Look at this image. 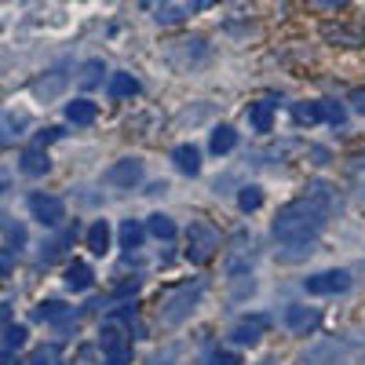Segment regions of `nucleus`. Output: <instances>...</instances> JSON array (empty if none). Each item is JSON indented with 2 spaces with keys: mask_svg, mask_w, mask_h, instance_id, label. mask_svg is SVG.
Returning <instances> with one entry per match:
<instances>
[{
  "mask_svg": "<svg viewBox=\"0 0 365 365\" xmlns=\"http://www.w3.org/2000/svg\"><path fill=\"white\" fill-rule=\"evenodd\" d=\"M274 106H278V103H274V99H259V103H252L249 106V125H252V132H259V135H267L270 128H274Z\"/></svg>",
  "mask_w": 365,
  "mask_h": 365,
  "instance_id": "ddd939ff",
  "label": "nucleus"
},
{
  "mask_svg": "<svg viewBox=\"0 0 365 365\" xmlns=\"http://www.w3.org/2000/svg\"><path fill=\"white\" fill-rule=\"evenodd\" d=\"M208 365H241V358H237V354H216Z\"/></svg>",
  "mask_w": 365,
  "mask_h": 365,
  "instance_id": "ea45409f",
  "label": "nucleus"
},
{
  "mask_svg": "<svg viewBox=\"0 0 365 365\" xmlns=\"http://www.w3.org/2000/svg\"><path fill=\"white\" fill-rule=\"evenodd\" d=\"M322 322V314L314 307H303V303H292V307H285V325L289 332H296V336H307V332H314Z\"/></svg>",
  "mask_w": 365,
  "mask_h": 365,
  "instance_id": "9d476101",
  "label": "nucleus"
},
{
  "mask_svg": "<svg viewBox=\"0 0 365 365\" xmlns=\"http://www.w3.org/2000/svg\"><path fill=\"white\" fill-rule=\"evenodd\" d=\"M190 11H194V0H187V4H161L154 19H158L161 26H168V22H179L182 15H190Z\"/></svg>",
  "mask_w": 365,
  "mask_h": 365,
  "instance_id": "c85d7f7f",
  "label": "nucleus"
},
{
  "mask_svg": "<svg viewBox=\"0 0 365 365\" xmlns=\"http://www.w3.org/2000/svg\"><path fill=\"white\" fill-rule=\"evenodd\" d=\"M84 237H88V249L96 252V256H106L110 252V223L106 220H96V223L88 227Z\"/></svg>",
  "mask_w": 365,
  "mask_h": 365,
  "instance_id": "a211bd4d",
  "label": "nucleus"
},
{
  "mask_svg": "<svg viewBox=\"0 0 365 365\" xmlns=\"http://www.w3.org/2000/svg\"><path fill=\"white\" fill-rule=\"evenodd\" d=\"M110 187H120V190H132L135 182L143 179V161L139 158H120L117 165H110L106 168V175H103Z\"/></svg>",
  "mask_w": 365,
  "mask_h": 365,
  "instance_id": "0eeeda50",
  "label": "nucleus"
},
{
  "mask_svg": "<svg viewBox=\"0 0 365 365\" xmlns=\"http://www.w3.org/2000/svg\"><path fill=\"white\" fill-rule=\"evenodd\" d=\"M0 322H8V307H0Z\"/></svg>",
  "mask_w": 365,
  "mask_h": 365,
  "instance_id": "79ce46f5",
  "label": "nucleus"
},
{
  "mask_svg": "<svg viewBox=\"0 0 365 365\" xmlns=\"http://www.w3.org/2000/svg\"><path fill=\"white\" fill-rule=\"evenodd\" d=\"M263 205V190L259 187H241V194H237V208L241 212H256Z\"/></svg>",
  "mask_w": 365,
  "mask_h": 365,
  "instance_id": "7c9ffc66",
  "label": "nucleus"
},
{
  "mask_svg": "<svg viewBox=\"0 0 365 365\" xmlns=\"http://www.w3.org/2000/svg\"><path fill=\"white\" fill-rule=\"evenodd\" d=\"M29 212H34V220L41 227H58L66 220V205L58 197H51V194H34L29 197Z\"/></svg>",
  "mask_w": 365,
  "mask_h": 365,
  "instance_id": "423d86ee",
  "label": "nucleus"
},
{
  "mask_svg": "<svg viewBox=\"0 0 365 365\" xmlns=\"http://www.w3.org/2000/svg\"><path fill=\"white\" fill-rule=\"evenodd\" d=\"M99 347H103V354H106V365H132V344H128V336H125V329L103 325Z\"/></svg>",
  "mask_w": 365,
  "mask_h": 365,
  "instance_id": "20e7f679",
  "label": "nucleus"
},
{
  "mask_svg": "<svg viewBox=\"0 0 365 365\" xmlns=\"http://www.w3.org/2000/svg\"><path fill=\"white\" fill-rule=\"evenodd\" d=\"M325 41H336L344 48H358L361 34H358V29H347V26H325Z\"/></svg>",
  "mask_w": 365,
  "mask_h": 365,
  "instance_id": "bb28decb",
  "label": "nucleus"
},
{
  "mask_svg": "<svg viewBox=\"0 0 365 365\" xmlns=\"http://www.w3.org/2000/svg\"><path fill=\"white\" fill-rule=\"evenodd\" d=\"M11 270H15V252L4 249V252H0V278H8Z\"/></svg>",
  "mask_w": 365,
  "mask_h": 365,
  "instance_id": "c9c22d12",
  "label": "nucleus"
},
{
  "mask_svg": "<svg viewBox=\"0 0 365 365\" xmlns=\"http://www.w3.org/2000/svg\"><path fill=\"white\" fill-rule=\"evenodd\" d=\"M73 237H77V223H73L70 230H63L58 237H51V241H48V245L41 249V263H51V259H58V256L66 252V245H73Z\"/></svg>",
  "mask_w": 365,
  "mask_h": 365,
  "instance_id": "aec40b11",
  "label": "nucleus"
},
{
  "mask_svg": "<svg viewBox=\"0 0 365 365\" xmlns=\"http://www.w3.org/2000/svg\"><path fill=\"white\" fill-rule=\"evenodd\" d=\"M216 252H220V230L212 223H205V220L190 223V230H187V259L190 263H208Z\"/></svg>",
  "mask_w": 365,
  "mask_h": 365,
  "instance_id": "7ed1b4c3",
  "label": "nucleus"
},
{
  "mask_svg": "<svg viewBox=\"0 0 365 365\" xmlns=\"http://www.w3.org/2000/svg\"><path fill=\"white\" fill-rule=\"evenodd\" d=\"M347 187H351V197L365 205V150L347 161Z\"/></svg>",
  "mask_w": 365,
  "mask_h": 365,
  "instance_id": "2eb2a0df",
  "label": "nucleus"
},
{
  "mask_svg": "<svg viewBox=\"0 0 365 365\" xmlns=\"http://www.w3.org/2000/svg\"><path fill=\"white\" fill-rule=\"evenodd\" d=\"M303 289L311 296H340V292L351 289V274L347 270H322V274L303 282Z\"/></svg>",
  "mask_w": 365,
  "mask_h": 365,
  "instance_id": "39448f33",
  "label": "nucleus"
},
{
  "mask_svg": "<svg viewBox=\"0 0 365 365\" xmlns=\"http://www.w3.org/2000/svg\"><path fill=\"white\" fill-rule=\"evenodd\" d=\"M322 113H325V120H329V125H332V128H340V125H344V120H347V113H344V106H340V103H329V99L322 103Z\"/></svg>",
  "mask_w": 365,
  "mask_h": 365,
  "instance_id": "72a5a7b5",
  "label": "nucleus"
},
{
  "mask_svg": "<svg viewBox=\"0 0 365 365\" xmlns=\"http://www.w3.org/2000/svg\"><path fill=\"white\" fill-rule=\"evenodd\" d=\"M344 4H347V0H311V8H318V11H336Z\"/></svg>",
  "mask_w": 365,
  "mask_h": 365,
  "instance_id": "4c0bfd02",
  "label": "nucleus"
},
{
  "mask_svg": "<svg viewBox=\"0 0 365 365\" xmlns=\"http://www.w3.org/2000/svg\"><path fill=\"white\" fill-rule=\"evenodd\" d=\"M205 292V282H194V285H179L172 289L165 299H161V322L165 325H179V322H187L190 311L197 307V299Z\"/></svg>",
  "mask_w": 365,
  "mask_h": 365,
  "instance_id": "f03ea898",
  "label": "nucleus"
},
{
  "mask_svg": "<svg viewBox=\"0 0 365 365\" xmlns=\"http://www.w3.org/2000/svg\"><path fill=\"white\" fill-rule=\"evenodd\" d=\"M63 88H66V73H58V70H55V73H48V77H41V81L34 84V96L48 103V99H55Z\"/></svg>",
  "mask_w": 365,
  "mask_h": 365,
  "instance_id": "4be33fe9",
  "label": "nucleus"
},
{
  "mask_svg": "<svg viewBox=\"0 0 365 365\" xmlns=\"http://www.w3.org/2000/svg\"><path fill=\"white\" fill-rule=\"evenodd\" d=\"M267 318L263 314H256V318H245V322H237L234 329H230V344H237V347H256L259 340H263V332H267Z\"/></svg>",
  "mask_w": 365,
  "mask_h": 365,
  "instance_id": "1a4fd4ad",
  "label": "nucleus"
},
{
  "mask_svg": "<svg viewBox=\"0 0 365 365\" xmlns=\"http://www.w3.org/2000/svg\"><path fill=\"white\" fill-rule=\"evenodd\" d=\"M103 73H106V66L99 63V58H91V63L81 66V77H77V81H81L84 91H91V88H99V84H103Z\"/></svg>",
  "mask_w": 365,
  "mask_h": 365,
  "instance_id": "a878e982",
  "label": "nucleus"
},
{
  "mask_svg": "<svg viewBox=\"0 0 365 365\" xmlns=\"http://www.w3.org/2000/svg\"><path fill=\"white\" fill-rule=\"evenodd\" d=\"M252 241L245 237V234H237L234 237V249H230V256H227V274L230 278H249V263H252Z\"/></svg>",
  "mask_w": 365,
  "mask_h": 365,
  "instance_id": "9b49d317",
  "label": "nucleus"
},
{
  "mask_svg": "<svg viewBox=\"0 0 365 365\" xmlns=\"http://www.w3.org/2000/svg\"><path fill=\"white\" fill-rule=\"evenodd\" d=\"M143 227L135 223V220H125V223H120V245H125V249H139L143 245Z\"/></svg>",
  "mask_w": 365,
  "mask_h": 365,
  "instance_id": "c756f323",
  "label": "nucleus"
},
{
  "mask_svg": "<svg viewBox=\"0 0 365 365\" xmlns=\"http://www.w3.org/2000/svg\"><path fill=\"white\" fill-rule=\"evenodd\" d=\"M292 117H296V125H318L325 113H322V103H296Z\"/></svg>",
  "mask_w": 365,
  "mask_h": 365,
  "instance_id": "cd10ccee",
  "label": "nucleus"
},
{
  "mask_svg": "<svg viewBox=\"0 0 365 365\" xmlns=\"http://www.w3.org/2000/svg\"><path fill=\"white\" fill-rule=\"evenodd\" d=\"M0 365H22V361L15 358V351H8V347H0Z\"/></svg>",
  "mask_w": 365,
  "mask_h": 365,
  "instance_id": "a19ab883",
  "label": "nucleus"
},
{
  "mask_svg": "<svg viewBox=\"0 0 365 365\" xmlns=\"http://www.w3.org/2000/svg\"><path fill=\"white\" fill-rule=\"evenodd\" d=\"M70 318V307L58 299H48V303H37L34 307V322H66Z\"/></svg>",
  "mask_w": 365,
  "mask_h": 365,
  "instance_id": "5701e85b",
  "label": "nucleus"
},
{
  "mask_svg": "<svg viewBox=\"0 0 365 365\" xmlns=\"http://www.w3.org/2000/svg\"><path fill=\"white\" fill-rule=\"evenodd\" d=\"M172 161H175V168H179L182 175H197V172H201V150H197L194 143H179V146L172 150Z\"/></svg>",
  "mask_w": 365,
  "mask_h": 365,
  "instance_id": "4468645a",
  "label": "nucleus"
},
{
  "mask_svg": "<svg viewBox=\"0 0 365 365\" xmlns=\"http://www.w3.org/2000/svg\"><path fill=\"white\" fill-rule=\"evenodd\" d=\"M29 125V113L26 110H8V113H0V150H8L19 135H22V128Z\"/></svg>",
  "mask_w": 365,
  "mask_h": 365,
  "instance_id": "f8f14e48",
  "label": "nucleus"
},
{
  "mask_svg": "<svg viewBox=\"0 0 365 365\" xmlns=\"http://www.w3.org/2000/svg\"><path fill=\"white\" fill-rule=\"evenodd\" d=\"M351 106H354L358 113H365V88H358V91H351Z\"/></svg>",
  "mask_w": 365,
  "mask_h": 365,
  "instance_id": "58836bf2",
  "label": "nucleus"
},
{
  "mask_svg": "<svg viewBox=\"0 0 365 365\" xmlns=\"http://www.w3.org/2000/svg\"><path fill=\"white\" fill-rule=\"evenodd\" d=\"M26 336H29L26 325H8V329H4V347H8V351H19V347L26 344Z\"/></svg>",
  "mask_w": 365,
  "mask_h": 365,
  "instance_id": "473e14b6",
  "label": "nucleus"
},
{
  "mask_svg": "<svg viewBox=\"0 0 365 365\" xmlns=\"http://www.w3.org/2000/svg\"><path fill=\"white\" fill-rule=\"evenodd\" d=\"M0 227H4V234H8V241H11V252H19V249L26 245V227H22V223H11V220H4Z\"/></svg>",
  "mask_w": 365,
  "mask_h": 365,
  "instance_id": "2f4dec72",
  "label": "nucleus"
},
{
  "mask_svg": "<svg viewBox=\"0 0 365 365\" xmlns=\"http://www.w3.org/2000/svg\"><path fill=\"white\" fill-rule=\"evenodd\" d=\"M146 230L154 234L158 241H172L175 237V223H172V216H165V212H154V216L146 220Z\"/></svg>",
  "mask_w": 365,
  "mask_h": 365,
  "instance_id": "393cba45",
  "label": "nucleus"
},
{
  "mask_svg": "<svg viewBox=\"0 0 365 365\" xmlns=\"http://www.w3.org/2000/svg\"><path fill=\"white\" fill-rule=\"evenodd\" d=\"M96 117H99V106L91 103V99H73V103H66V120H70V125H91Z\"/></svg>",
  "mask_w": 365,
  "mask_h": 365,
  "instance_id": "f3484780",
  "label": "nucleus"
},
{
  "mask_svg": "<svg viewBox=\"0 0 365 365\" xmlns=\"http://www.w3.org/2000/svg\"><path fill=\"white\" fill-rule=\"evenodd\" d=\"M26 365H58V347H41V351H34Z\"/></svg>",
  "mask_w": 365,
  "mask_h": 365,
  "instance_id": "f704fd0d",
  "label": "nucleus"
},
{
  "mask_svg": "<svg viewBox=\"0 0 365 365\" xmlns=\"http://www.w3.org/2000/svg\"><path fill=\"white\" fill-rule=\"evenodd\" d=\"M66 289H73V292L91 289V267L88 263H70L66 267Z\"/></svg>",
  "mask_w": 365,
  "mask_h": 365,
  "instance_id": "b1692460",
  "label": "nucleus"
},
{
  "mask_svg": "<svg viewBox=\"0 0 365 365\" xmlns=\"http://www.w3.org/2000/svg\"><path fill=\"white\" fill-rule=\"evenodd\" d=\"M19 168H22L26 175H44V172L51 168V161H48V154H44L41 146H34V150H26V154H22Z\"/></svg>",
  "mask_w": 365,
  "mask_h": 365,
  "instance_id": "412c9836",
  "label": "nucleus"
},
{
  "mask_svg": "<svg viewBox=\"0 0 365 365\" xmlns=\"http://www.w3.org/2000/svg\"><path fill=\"white\" fill-rule=\"evenodd\" d=\"M106 91H110V99H132V96H139V81L132 73H110Z\"/></svg>",
  "mask_w": 365,
  "mask_h": 365,
  "instance_id": "dca6fc26",
  "label": "nucleus"
},
{
  "mask_svg": "<svg viewBox=\"0 0 365 365\" xmlns=\"http://www.w3.org/2000/svg\"><path fill=\"white\" fill-rule=\"evenodd\" d=\"M58 135H63V128H44V132L37 135V143H34V146H41V150H44V146H48V143H55Z\"/></svg>",
  "mask_w": 365,
  "mask_h": 365,
  "instance_id": "e433bc0d",
  "label": "nucleus"
},
{
  "mask_svg": "<svg viewBox=\"0 0 365 365\" xmlns=\"http://www.w3.org/2000/svg\"><path fill=\"white\" fill-rule=\"evenodd\" d=\"M168 58L179 66V70H190L194 63H201V58H208V44H205V37H190V41H179L172 51H168Z\"/></svg>",
  "mask_w": 365,
  "mask_h": 365,
  "instance_id": "6e6552de",
  "label": "nucleus"
},
{
  "mask_svg": "<svg viewBox=\"0 0 365 365\" xmlns=\"http://www.w3.org/2000/svg\"><path fill=\"white\" fill-rule=\"evenodd\" d=\"M208 146H212V154H216V158H223V154H230V150L237 146V132L230 125H216V128H212Z\"/></svg>",
  "mask_w": 365,
  "mask_h": 365,
  "instance_id": "6ab92c4d",
  "label": "nucleus"
},
{
  "mask_svg": "<svg viewBox=\"0 0 365 365\" xmlns=\"http://www.w3.org/2000/svg\"><path fill=\"white\" fill-rule=\"evenodd\" d=\"M325 220H329V190H311L307 197H296L278 208L270 234L282 245H307V241L322 234Z\"/></svg>",
  "mask_w": 365,
  "mask_h": 365,
  "instance_id": "f257e3e1",
  "label": "nucleus"
}]
</instances>
